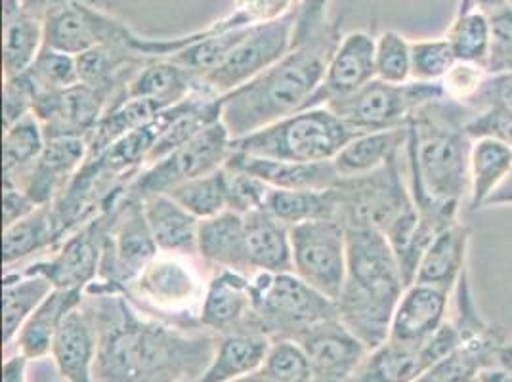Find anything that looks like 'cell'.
<instances>
[{
	"label": "cell",
	"mask_w": 512,
	"mask_h": 382,
	"mask_svg": "<svg viewBox=\"0 0 512 382\" xmlns=\"http://www.w3.org/2000/svg\"><path fill=\"white\" fill-rule=\"evenodd\" d=\"M507 0H459L457 12H469V10H484V12H493L501 6H505Z\"/></svg>",
	"instance_id": "58"
},
{
	"label": "cell",
	"mask_w": 512,
	"mask_h": 382,
	"mask_svg": "<svg viewBox=\"0 0 512 382\" xmlns=\"http://www.w3.org/2000/svg\"><path fill=\"white\" fill-rule=\"evenodd\" d=\"M253 306L258 331L270 339L297 340L306 331L337 318V304L295 272L255 274Z\"/></svg>",
	"instance_id": "6"
},
{
	"label": "cell",
	"mask_w": 512,
	"mask_h": 382,
	"mask_svg": "<svg viewBox=\"0 0 512 382\" xmlns=\"http://www.w3.org/2000/svg\"><path fill=\"white\" fill-rule=\"evenodd\" d=\"M199 323L214 335L258 331L253 306V276L216 270L201 300Z\"/></svg>",
	"instance_id": "19"
},
{
	"label": "cell",
	"mask_w": 512,
	"mask_h": 382,
	"mask_svg": "<svg viewBox=\"0 0 512 382\" xmlns=\"http://www.w3.org/2000/svg\"><path fill=\"white\" fill-rule=\"evenodd\" d=\"M232 153V136L222 121L203 128L190 142L174 149L167 157L151 163L130 182L127 191L144 201L151 195L171 193L193 178L222 169Z\"/></svg>",
	"instance_id": "11"
},
{
	"label": "cell",
	"mask_w": 512,
	"mask_h": 382,
	"mask_svg": "<svg viewBox=\"0 0 512 382\" xmlns=\"http://www.w3.org/2000/svg\"><path fill=\"white\" fill-rule=\"evenodd\" d=\"M96 327L88 310L81 304L65 318L54 344L50 358L56 363L65 382H96Z\"/></svg>",
	"instance_id": "26"
},
{
	"label": "cell",
	"mask_w": 512,
	"mask_h": 382,
	"mask_svg": "<svg viewBox=\"0 0 512 382\" xmlns=\"http://www.w3.org/2000/svg\"><path fill=\"white\" fill-rule=\"evenodd\" d=\"M406 144L407 127L358 134L341 149L333 165L341 178L363 176L383 169L392 159L400 157Z\"/></svg>",
	"instance_id": "34"
},
{
	"label": "cell",
	"mask_w": 512,
	"mask_h": 382,
	"mask_svg": "<svg viewBox=\"0 0 512 382\" xmlns=\"http://www.w3.org/2000/svg\"><path fill=\"white\" fill-rule=\"evenodd\" d=\"M262 371L274 382H312L310 361L293 339H272Z\"/></svg>",
	"instance_id": "45"
},
{
	"label": "cell",
	"mask_w": 512,
	"mask_h": 382,
	"mask_svg": "<svg viewBox=\"0 0 512 382\" xmlns=\"http://www.w3.org/2000/svg\"><path fill=\"white\" fill-rule=\"evenodd\" d=\"M400 157L383 169L337 182L333 188L335 220L346 230L369 228L384 234L402 214L415 207L406 176L400 169Z\"/></svg>",
	"instance_id": "8"
},
{
	"label": "cell",
	"mask_w": 512,
	"mask_h": 382,
	"mask_svg": "<svg viewBox=\"0 0 512 382\" xmlns=\"http://www.w3.org/2000/svg\"><path fill=\"white\" fill-rule=\"evenodd\" d=\"M484 107H501L512 113V73L488 75L484 88L472 104V109Z\"/></svg>",
	"instance_id": "52"
},
{
	"label": "cell",
	"mask_w": 512,
	"mask_h": 382,
	"mask_svg": "<svg viewBox=\"0 0 512 382\" xmlns=\"http://www.w3.org/2000/svg\"><path fill=\"white\" fill-rule=\"evenodd\" d=\"M159 111H163V107L148 102V100H132V98L117 100L113 106H109L106 115L98 123V127L92 130V134L86 140L88 142V159L102 155L115 142H119L121 138H125L136 128L150 123Z\"/></svg>",
	"instance_id": "37"
},
{
	"label": "cell",
	"mask_w": 512,
	"mask_h": 382,
	"mask_svg": "<svg viewBox=\"0 0 512 382\" xmlns=\"http://www.w3.org/2000/svg\"><path fill=\"white\" fill-rule=\"evenodd\" d=\"M159 249L144 213V203L128 191L107 209V232L100 276L94 283L127 291Z\"/></svg>",
	"instance_id": "9"
},
{
	"label": "cell",
	"mask_w": 512,
	"mask_h": 382,
	"mask_svg": "<svg viewBox=\"0 0 512 382\" xmlns=\"http://www.w3.org/2000/svg\"><path fill=\"white\" fill-rule=\"evenodd\" d=\"M331 0H299L295 8V37L293 48L316 37L327 25L325 12Z\"/></svg>",
	"instance_id": "51"
},
{
	"label": "cell",
	"mask_w": 512,
	"mask_h": 382,
	"mask_svg": "<svg viewBox=\"0 0 512 382\" xmlns=\"http://www.w3.org/2000/svg\"><path fill=\"white\" fill-rule=\"evenodd\" d=\"M472 113L444 96L419 107L407 125L404 153L413 203L442 226L461 220L469 201L472 138L465 125Z\"/></svg>",
	"instance_id": "2"
},
{
	"label": "cell",
	"mask_w": 512,
	"mask_h": 382,
	"mask_svg": "<svg viewBox=\"0 0 512 382\" xmlns=\"http://www.w3.org/2000/svg\"><path fill=\"white\" fill-rule=\"evenodd\" d=\"M22 75L27 85L31 86L35 100L46 94L64 92L81 83L77 58L50 46H44L37 60Z\"/></svg>",
	"instance_id": "42"
},
{
	"label": "cell",
	"mask_w": 512,
	"mask_h": 382,
	"mask_svg": "<svg viewBox=\"0 0 512 382\" xmlns=\"http://www.w3.org/2000/svg\"><path fill=\"white\" fill-rule=\"evenodd\" d=\"M83 298H85L83 291L54 289L23 323L12 348L29 360L48 358L62 323L75 308L83 304Z\"/></svg>",
	"instance_id": "28"
},
{
	"label": "cell",
	"mask_w": 512,
	"mask_h": 382,
	"mask_svg": "<svg viewBox=\"0 0 512 382\" xmlns=\"http://www.w3.org/2000/svg\"><path fill=\"white\" fill-rule=\"evenodd\" d=\"M469 241V228L461 220L444 228L430 243L413 283H425L453 293L467 272Z\"/></svg>",
	"instance_id": "29"
},
{
	"label": "cell",
	"mask_w": 512,
	"mask_h": 382,
	"mask_svg": "<svg viewBox=\"0 0 512 382\" xmlns=\"http://www.w3.org/2000/svg\"><path fill=\"white\" fill-rule=\"evenodd\" d=\"M461 342L463 337L451 319L421 346L388 339L367 354L350 382H415Z\"/></svg>",
	"instance_id": "16"
},
{
	"label": "cell",
	"mask_w": 512,
	"mask_h": 382,
	"mask_svg": "<svg viewBox=\"0 0 512 382\" xmlns=\"http://www.w3.org/2000/svg\"><path fill=\"white\" fill-rule=\"evenodd\" d=\"M197 258L216 270H234L255 276L247 249L245 216L234 211H224L213 218L201 220Z\"/></svg>",
	"instance_id": "25"
},
{
	"label": "cell",
	"mask_w": 512,
	"mask_h": 382,
	"mask_svg": "<svg viewBox=\"0 0 512 382\" xmlns=\"http://www.w3.org/2000/svg\"><path fill=\"white\" fill-rule=\"evenodd\" d=\"M377 79L390 85H406L411 81V43L394 29L377 37L375 50Z\"/></svg>",
	"instance_id": "44"
},
{
	"label": "cell",
	"mask_w": 512,
	"mask_h": 382,
	"mask_svg": "<svg viewBox=\"0 0 512 382\" xmlns=\"http://www.w3.org/2000/svg\"><path fill=\"white\" fill-rule=\"evenodd\" d=\"M29 8H33V10H37L39 14H43L44 18H46V12L50 10V8H54V6H58V4H62L65 0H23Z\"/></svg>",
	"instance_id": "60"
},
{
	"label": "cell",
	"mask_w": 512,
	"mask_h": 382,
	"mask_svg": "<svg viewBox=\"0 0 512 382\" xmlns=\"http://www.w3.org/2000/svg\"><path fill=\"white\" fill-rule=\"evenodd\" d=\"M234 382H274L262 369L260 371H256V373H251V375H247V377H243V379H237Z\"/></svg>",
	"instance_id": "61"
},
{
	"label": "cell",
	"mask_w": 512,
	"mask_h": 382,
	"mask_svg": "<svg viewBox=\"0 0 512 382\" xmlns=\"http://www.w3.org/2000/svg\"><path fill=\"white\" fill-rule=\"evenodd\" d=\"M245 230L253 274L293 272L291 228L287 224L279 222L266 209H260L245 214Z\"/></svg>",
	"instance_id": "31"
},
{
	"label": "cell",
	"mask_w": 512,
	"mask_h": 382,
	"mask_svg": "<svg viewBox=\"0 0 512 382\" xmlns=\"http://www.w3.org/2000/svg\"><path fill=\"white\" fill-rule=\"evenodd\" d=\"M44 48V16L23 0H2V77H18Z\"/></svg>",
	"instance_id": "24"
},
{
	"label": "cell",
	"mask_w": 512,
	"mask_h": 382,
	"mask_svg": "<svg viewBox=\"0 0 512 382\" xmlns=\"http://www.w3.org/2000/svg\"><path fill=\"white\" fill-rule=\"evenodd\" d=\"M295 10L274 22L251 25L228 58L199 79V90L222 98L247 85L293 50Z\"/></svg>",
	"instance_id": "12"
},
{
	"label": "cell",
	"mask_w": 512,
	"mask_h": 382,
	"mask_svg": "<svg viewBox=\"0 0 512 382\" xmlns=\"http://www.w3.org/2000/svg\"><path fill=\"white\" fill-rule=\"evenodd\" d=\"M54 291V285L39 274L6 270L2 277V342L6 352L12 348L23 323Z\"/></svg>",
	"instance_id": "33"
},
{
	"label": "cell",
	"mask_w": 512,
	"mask_h": 382,
	"mask_svg": "<svg viewBox=\"0 0 512 382\" xmlns=\"http://www.w3.org/2000/svg\"><path fill=\"white\" fill-rule=\"evenodd\" d=\"M348 270L337 298V318L373 350L390 337V323L406 279L383 232L348 228Z\"/></svg>",
	"instance_id": "4"
},
{
	"label": "cell",
	"mask_w": 512,
	"mask_h": 382,
	"mask_svg": "<svg viewBox=\"0 0 512 382\" xmlns=\"http://www.w3.org/2000/svg\"><path fill=\"white\" fill-rule=\"evenodd\" d=\"M474 382H512V371L499 363H491L478 373Z\"/></svg>",
	"instance_id": "56"
},
{
	"label": "cell",
	"mask_w": 512,
	"mask_h": 382,
	"mask_svg": "<svg viewBox=\"0 0 512 382\" xmlns=\"http://www.w3.org/2000/svg\"><path fill=\"white\" fill-rule=\"evenodd\" d=\"M144 213L159 253L197 258V239L201 220L188 213L171 195L146 197Z\"/></svg>",
	"instance_id": "27"
},
{
	"label": "cell",
	"mask_w": 512,
	"mask_h": 382,
	"mask_svg": "<svg viewBox=\"0 0 512 382\" xmlns=\"http://www.w3.org/2000/svg\"><path fill=\"white\" fill-rule=\"evenodd\" d=\"M115 98L94 86H71L64 92L46 94L35 100V117L41 121L46 138H85L98 127Z\"/></svg>",
	"instance_id": "17"
},
{
	"label": "cell",
	"mask_w": 512,
	"mask_h": 382,
	"mask_svg": "<svg viewBox=\"0 0 512 382\" xmlns=\"http://www.w3.org/2000/svg\"><path fill=\"white\" fill-rule=\"evenodd\" d=\"M512 172V148L491 138L472 140L467 213L486 209L491 195Z\"/></svg>",
	"instance_id": "35"
},
{
	"label": "cell",
	"mask_w": 512,
	"mask_h": 382,
	"mask_svg": "<svg viewBox=\"0 0 512 382\" xmlns=\"http://www.w3.org/2000/svg\"><path fill=\"white\" fill-rule=\"evenodd\" d=\"M341 39L337 23H327L316 37L295 46L278 64L222 96L220 121L228 128L232 140L306 109L318 92Z\"/></svg>",
	"instance_id": "3"
},
{
	"label": "cell",
	"mask_w": 512,
	"mask_h": 382,
	"mask_svg": "<svg viewBox=\"0 0 512 382\" xmlns=\"http://www.w3.org/2000/svg\"><path fill=\"white\" fill-rule=\"evenodd\" d=\"M457 58L446 37L411 43V81L440 85Z\"/></svg>",
	"instance_id": "43"
},
{
	"label": "cell",
	"mask_w": 512,
	"mask_h": 382,
	"mask_svg": "<svg viewBox=\"0 0 512 382\" xmlns=\"http://www.w3.org/2000/svg\"><path fill=\"white\" fill-rule=\"evenodd\" d=\"M446 39L457 62L486 67L491 46L490 14L484 10L455 12Z\"/></svg>",
	"instance_id": "40"
},
{
	"label": "cell",
	"mask_w": 512,
	"mask_h": 382,
	"mask_svg": "<svg viewBox=\"0 0 512 382\" xmlns=\"http://www.w3.org/2000/svg\"><path fill=\"white\" fill-rule=\"evenodd\" d=\"M228 211L245 214L255 213L266 207L270 186L260 178L243 170L228 169Z\"/></svg>",
	"instance_id": "46"
},
{
	"label": "cell",
	"mask_w": 512,
	"mask_h": 382,
	"mask_svg": "<svg viewBox=\"0 0 512 382\" xmlns=\"http://www.w3.org/2000/svg\"><path fill=\"white\" fill-rule=\"evenodd\" d=\"M491 46L486 71L488 75L512 73V4L490 12Z\"/></svg>",
	"instance_id": "47"
},
{
	"label": "cell",
	"mask_w": 512,
	"mask_h": 382,
	"mask_svg": "<svg viewBox=\"0 0 512 382\" xmlns=\"http://www.w3.org/2000/svg\"><path fill=\"white\" fill-rule=\"evenodd\" d=\"M490 207H512V172L509 178L499 186V190L491 195L486 209Z\"/></svg>",
	"instance_id": "57"
},
{
	"label": "cell",
	"mask_w": 512,
	"mask_h": 382,
	"mask_svg": "<svg viewBox=\"0 0 512 382\" xmlns=\"http://www.w3.org/2000/svg\"><path fill=\"white\" fill-rule=\"evenodd\" d=\"M88 159L85 138H50L43 153L12 184L27 193L39 207H52L73 182Z\"/></svg>",
	"instance_id": "18"
},
{
	"label": "cell",
	"mask_w": 512,
	"mask_h": 382,
	"mask_svg": "<svg viewBox=\"0 0 512 382\" xmlns=\"http://www.w3.org/2000/svg\"><path fill=\"white\" fill-rule=\"evenodd\" d=\"M130 35L125 23L83 0H65L50 8L44 18V46L75 58L106 44L127 41Z\"/></svg>",
	"instance_id": "14"
},
{
	"label": "cell",
	"mask_w": 512,
	"mask_h": 382,
	"mask_svg": "<svg viewBox=\"0 0 512 382\" xmlns=\"http://www.w3.org/2000/svg\"><path fill=\"white\" fill-rule=\"evenodd\" d=\"M375 50L377 39L365 31H352L344 35L327 64L318 92L306 109L344 100L375 81Z\"/></svg>",
	"instance_id": "21"
},
{
	"label": "cell",
	"mask_w": 512,
	"mask_h": 382,
	"mask_svg": "<svg viewBox=\"0 0 512 382\" xmlns=\"http://www.w3.org/2000/svg\"><path fill=\"white\" fill-rule=\"evenodd\" d=\"M297 342L310 361L312 382H350L371 352L339 318L306 331Z\"/></svg>",
	"instance_id": "20"
},
{
	"label": "cell",
	"mask_w": 512,
	"mask_h": 382,
	"mask_svg": "<svg viewBox=\"0 0 512 382\" xmlns=\"http://www.w3.org/2000/svg\"><path fill=\"white\" fill-rule=\"evenodd\" d=\"M60 243L50 207H39L2 232V264L12 270L18 262L44 253Z\"/></svg>",
	"instance_id": "36"
},
{
	"label": "cell",
	"mask_w": 512,
	"mask_h": 382,
	"mask_svg": "<svg viewBox=\"0 0 512 382\" xmlns=\"http://www.w3.org/2000/svg\"><path fill=\"white\" fill-rule=\"evenodd\" d=\"M438 98H444L442 85L415 81L406 85H390L375 79L356 94L327 104V107L352 130L365 134L406 128L419 107Z\"/></svg>",
	"instance_id": "10"
},
{
	"label": "cell",
	"mask_w": 512,
	"mask_h": 382,
	"mask_svg": "<svg viewBox=\"0 0 512 382\" xmlns=\"http://www.w3.org/2000/svg\"><path fill=\"white\" fill-rule=\"evenodd\" d=\"M48 138L35 113L4 128L2 138V184H12L23 170L43 153Z\"/></svg>",
	"instance_id": "38"
},
{
	"label": "cell",
	"mask_w": 512,
	"mask_h": 382,
	"mask_svg": "<svg viewBox=\"0 0 512 382\" xmlns=\"http://www.w3.org/2000/svg\"><path fill=\"white\" fill-rule=\"evenodd\" d=\"M356 136L358 132L329 107H310L249 136L232 140V149L278 161L325 163L333 161Z\"/></svg>",
	"instance_id": "5"
},
{
	"label": "cell",
	"mask_w": 512,
	"mask_h": 382,
	"mask_svg": "<svg viewBox=\"0 0 512 382\" xmlns=\"http://www.w3.org/2000/svg\"><path fill=\"white\" fill-rule=\"evenodd\" d=\"M35 109V94L23 75L4 77L2 88V123L4 128L22 121Z\"/></svg>",
	"instance_id": "50"
},
{
	"label": "cell",
	"mask_w": 512,
	"mask_h": 382,
	"mask_svg": "<svg viewBox=\"0 0 512 382\" xmlns=\"http://www.w3.org/2000/svg\"><path fill=\"white\" fill-rule=\"evenodd\" d=\"M493 363H499V365H503V367H507V369H511L512 371V339L505 340L499 348H497V354H495V361Z\"/></svg>",
	"instance_id": "59"
},
{
	"label": "cell",
	"mask_w": 512,
	"mask_h": 382,
	"mask_svg": "<svg viewBox=\"0 0 512 382\" xmlns=\"http://www.w3.org/2000/svg\"><path fill=\"white\" fill-rule=\"evenodd\" d=\"M299 0H235V8L253 23L274 22L297 8Z\"/></svg>",
	"instance_id": "53"
},
{
	"label": "cell",
	"mask_w": 512,
	"mask_h": 382,
	"mask_svg": "<svg viewBox=\"0 0 512 382\" xmlns=\"http://www.w3.org/2000/svg\"><path fill=\"white\" fill-rule=\"evenodd\" d=\"M224 167L253 174L272 190H331L341 180L333 161L293 163L256 157L234 149Z\"/></svg>",
	"instance_id": "23"
},
{
	"label": "cell",
	"mask_w": 512,
	"mask_h": 382,
	"mask_svg": "<svg viewBox=\"0 0 512 382\" xmlns=\"http://www.w3.org/2000/svg\"><path fill=\"white\" fill-rule=\"evenodd\" d=\"M465 130L472 140L491 138L512 148V113L501 107L474 109Z\"/></svg>",
	"instance_id": "49"
},
{
	"label": "cell",
	"mask_w": 512,
	"mask_h": 382,
	"mask_svg": "<svg viewBox=\"0 0 512 382\" xmlns=\"http://www.w3.org/2000/svg\"><path fill=\"white\" fill-rule=\"evenodd\" d=\"M451 295L432 285L411 283L398 300L388 339L411 346L427 342L448 323Z\"/></svg>",
	"instance_id": "22"
},
{
	"label": "cell",
	"mask_w": 512,
	"mask_h": 382,
	"mask_svg": "<svg viewBox=\"0 0 512 382\" xmlns=\"http://www.w3.org/2000/svg\"><path fill=\"white\" fill-rule=\"evenodd\" d=\"M199 92V77L167 58H153L125 88V98L148 100L167 109Z\"/></svg>",
	"instance_id": "30"
},
{
	"label": "cell",
	"mask_w": 512,
	"mask_h": 382,
	"mask_svg": "<svg viewBox=\"0 0 512 382\" xmlns=\"http://www.w3.org/2000/svg\"><path fill=\"white\" fill-rule=\"evenodd\" d=\"M83 306L96 327V382H197L220 337L140 310L123 289L92 283Z\"/></svg>",
	"instance_id": "1"
},
{
	"label": "cell",
	"mask_w": 512,
	"mask_h": 382,
	"mask_svg": "<svg viewBox=\"0 0 512 382\" xmlns=\"http://www.w3.org/2000/svg\"><path fill=\"white\" fill-rule=\"evenodd\" d=\"M272 339L264 333L241 331L222 335L213 360L197 382H234L262 369Z\"/></svg>",
	"instance_id": "32"
},
{
	"label": "cell",
	"mask_w": 512,
	"mask_h": 382,
	"mask_svg": "<svg viewBox=\"0 0 512 382\" xmlns=\"http://www.w3.org/2000/svg\"><path fill=\"white\" fill-rule=\"evenodd\" d=\"M167 195H171L176 203H180L195 218H213L216 214L228 211V170L222 167L205 176L193 178Z\"/></svg>",
	"instance_id": "41"
},
{
	"label": "cell",
	"mask_w": 512,
	"mask_h": 382,
	"mask_svg": "<svg viewBox=\"0 0 512 382\" xmlns=\"http://www.w3.org/2000/svg\"><path fill=\"white\" fill-rule=\"evenodd\" d=\"M486 79H488V71L484 65L457 62L440 85L448 100L472 109V104L478 98L480 90L484 88Z\"/></svg>",
	"instance_id": "48"
},
{
	"label": "cell",
	"mask_w": 512,
	"mask_h": 382,
	"mask_svg": "<svg viewBox=\"0 0 512 382\" xmlns=\"http://www.w3.org/2000/svg\"><path fill=\"white\" fill-rule=\"evenodd\" d=\"M106 232L107 211L64 237L54 255L29 264L25 272L46 277L54 289L85 293L100 276Z\"/></svg>",
	"instance_id": "15"
},
{
	"label": "cell",
	"mask_w": 512,
	"mask_h": 382,
	"mask_svg": "<svg viewBox=\"0 0 512 382\" xmlns=\"http://www.w3.org/2000/svg\"><path fill=\"white\" fill-rule=\"evenodd\" d=\"M207 281L190 256L159 253L127 287L130 300L155 318L201 325L199 310Z\"/></svg>",
	"instance_id": "7"
},
{
	"label": "cell",
	"mask_w": 512,
	"mask_h": 382,
	"mask_svg": "<svg viewBox=\"0 0 512 382\" xmlns=\"http://www.w3.org/2000/svg\"><path fill=\"white\" fill-rule=\"evenodd\" d=\"M279 222L295 228L312 220H335V197L331 190H270L264 207Z\"/></svg>",
	"instance_id": "39"
},
{
	"label": "cell",
	"mask_w": 512,
	"mask_h": 382,
	"mask_svg": "<svg viewBox=\"0 0 512 382\" xmlns=\"http://www.w3.org/2000/svg\"><path fill=\"white\" fill-rule=\"evenodd\" d=\"M39 205L20 188L16 186H2V228L14 226L25 216L35 213Z\"/></svg>",
	"instance_id": "54"
},
{
	"label": "cell",
	"mask_w": 512,
	"mask_h": 382,
	"mask_svg": "<svg viewBox=\"0 0 512 382\" xmlns=\"http://www.w3.org/2000/svg\"><path fill=\"white\" fill-rule=\"evenodd\" d=\"M293 272L337 302L348 270V239L339 220L323 218L291 228Z\"/></svg>",
	"instance_id": "13"
},
{
	"label": "cell",
	"mask_w": 512,
	"mask_h": 382,
	"mask_svg": "<svg viewBox=\"0 0 512 382\" xmlns=\"http://www.w3.org/2000/svg\"><path fill=\"white\" fill-rule=\"evenodd\" d=\"M29 361L20 352L10 354L2 365V382H29Z\"/></svg>",
	"instance_id": "55"
}]
</instances>
